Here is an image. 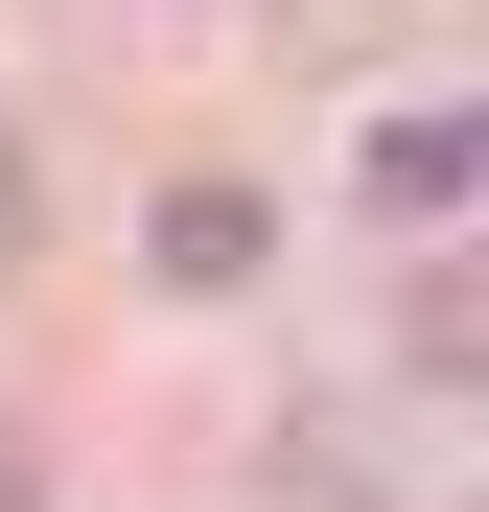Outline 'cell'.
Listing matches in <instances>:
<instances>
[{"label":"cell","mask_w":489,"mask_h":512,"mask_svg":"<svg viewBox=\"0 0 489 512\" xmlns=\"http://www.w3.org/2000/svg\"><path fill=\"white\" fill-rule=\"evenodd\" d=\"M0 512H24V443H0Z\"/></svg>","instance_id":"2"},{"label":"cell","mask_w":489,"mask_h":512,"mask_svg":"<svg viewBox=\"0 0 489 512\" xmlns=\"http://www.w3.org/2000/svg\"><path fill=\"white\" fill-rule=\"evenodd\" d=\"M466 163H489L466 117H396V140H373V210H466Z\"/></svg>","instance_id":"1"}]
</instances>
